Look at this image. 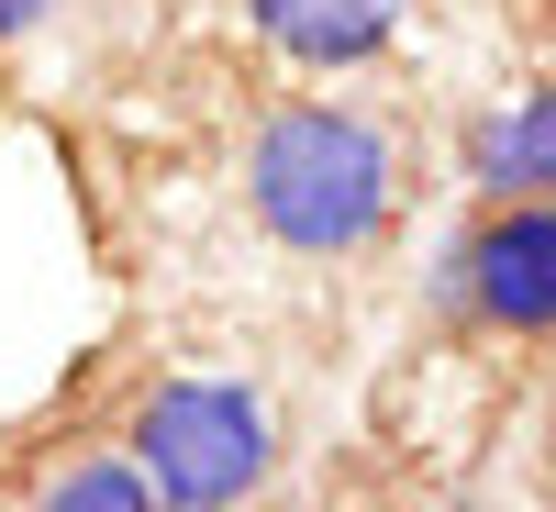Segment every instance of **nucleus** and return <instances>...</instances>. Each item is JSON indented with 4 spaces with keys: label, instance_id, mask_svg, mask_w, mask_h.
<instances>
[{
    "label": "nucleus",
    "instance_id": "f257e3e1",
    "mask_svg": "<svg viewBox=\"0 0 556 512\" xmlns=\"http://www.w3.org/2000/svg\"><path fill=\"white\" fill-rule=\"evenodd\" d=\"M245 212L290 257H367L401 212V146L356 101H278L245 134Z\"/></svg>",
    "mask_w": 556,
    "mask_h": 512
},
{
    "label": "nucleus",
    "instance_id": "f03ea898",
    "mask_svg": "<svg viewBox=\"0 0 556 512\" xmlns=\"http://www.w3.org/2000/svg\"><path fill=\"white\" fill-rule=\"evenodd\" d=\"M123 457L167 512H235L278 479V412L256 379H156L123 424Z\"/></svg>",
    "mask_w": 556,
    "mask_h": 512
},
{
    "label": "nucleus",
    "instance_id": "7ed1b4c3",
    "mask_svg": "<svg viewBox=\"0 0 556 512\" xmlns=\"http://www.w3.org/2000/svg\"><path fill=\"white\" fill-rule=\"evenodd\" d=\"M445 301L513 346L556 335V201H490L445 257Z\"/></svg>",
    "mask_w": 556,
    "mask_h": 512
},
{
    "label": "nucleus",
    "instance_id": "20e7f679",
    "mask_svg": "<svg viewBox=\"0 0 556 512\" xmlns=\"http://www.w3.org/2000/svg\"><path fill=\"white\" fill-rule=\"evenodd\" d=\"M245 23L278 45L290 67H367V57H390L401 23H412V0H245Z\"/></svg>",
    "mask_w": 556,
    "mask_h": 512
},
{
    "label": "nucleus",
    "instance_id": "39448f33",
    "mask_svg": "<svg viewBox=\"0 0 556 512\" xmlns=\"http://www.w3.org/2000/svg\"><path fill=\"white\" fill-rule=\"evenodd\" d=\"M468 178L479 201H556V67L468 134Z\"/></svg>",
    "mask_w": 556,
    "mask_h": 512
},
{
    "label": "nucleus",
    "instance_id": "423d86ee",
    "mask_svg": "<svg viewBox=\"0 0 556 512\" xmlns=\"http://www.w3.org/2000/svg\"><path fill=\"white\" fill-rule=\"evenodd\" d=\"M23 512H167V501H156V479L134 469V457H67Z\"/></svg>",
    "mask_w": 556,
    "mask_h": 512
},
{
    "label": "nucleus",
    "instance_id": "0eeeda50",
    "mask_svg": "<svg viewBox=\"0 0 556 512\" xmlns=\"http://www.w3.org/2000/svg\"><path fill=\"white\" fill-rule=\"evenodd\" d=\"M56 23V0H0V45H23V34H45Z\"/></svg>",
    "mask_w": 556,
    "mask_h": 512
}]
</instances>
